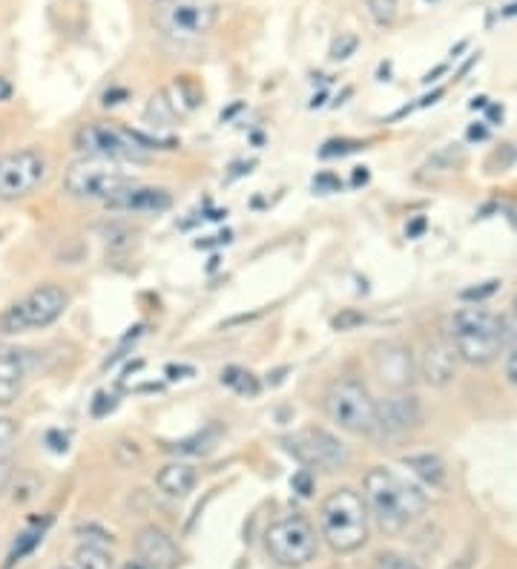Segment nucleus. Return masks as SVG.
I'll return each mask as SVG.
<instances>
[{
  "instance_id": "1",
  "label": "nucleus",
  "mask_w": 517,
  "mask_h": 569,
  "mask_svg": "<svg viewBox=\"0 0 517 569\" xmlns=\"http://www.w3.org/2000/svg\"><path fill=\"white\" fill-rule=\"evenodd\" d=\"M362 498H366L368 515L386 535H402L420 521L428 509L426 489L388 466L368 469L362 478Z\"/></svg>"
},
{
  "instance_id": "2",
  "label": "nucleus",
  "mask_w": 517,
  "mask_h": 569,
  "mask_svg": "<svg viewBox=\"0 0 517 569\" xmlns=\"http://www.w3.org/2000/svg\"><path fill=\"white\" fill-rule=\"evenodd\" d=\"M78 153L90 159L121 161V164H145L152 159L156 150H172L179 144L176 139H161V136H147L141 130H127L116 121H90L81 124L72 136Z\"/></svg>"
},
{
  "instance_id": "3",
  "label": "nucleus",
  "mask_w": 517,
  "mask_h": 569,
  "mask_svg": "<svg viewBox=\"0 0 517 569\" xmlns=\"http://www.w3.org/2000/svg\"><path fill=\"white\" fill-rule=\"evenodd\" d=\"M509 331L506 322L491 313L489 308L466 306L451 317L448 342L455 346L457 360L471 368H489L497 357L504 355Z\"/></svg>"
},
{
  "instance_id": "4",
  "label": "nucleus",
  "mask_w": 517,
  "mask_h": 569,
  "mask_svg": "<svg viewBox=\"0 0 517 569\" xmlns=\"http://www.w3.org/2000/svg\"><path fill=\"white\" fill-rule=\"evenodd\" d=\"M371 532V515H368L366 498L354 487L334 489L319 507V535L325 543L339 552L351 556L368 543Z\"/></svg>"
},
{
  "instance_id": "5",
  "label": "nucleus",
  "mask_w": 517,
  "mask_h": 569,
  "mask_svg": "<svg viewBox=\"0 0 517 569\" xmlns=\"http://www.w3.org/2000/svg\"><path fill=\"white\" fill-rule=\"evenodd\" d=\"M69 308V293L61 284L43 282L34 284L32 291L14 299L12 306L0 311V333L3 337H18V333L43 331V328L56 326Z\"/></svg>"
},
{
  "instance_id": "6",
  "label": "nucleus",
  "mask_w": 517,
  "mask_h": 569,
  "mask_svg": "<svg viewBox=\"0 0 517 569\" xmlns=\"http://www.w3.org/2000/svg\"><path fill=\"white\" fill-rule=\"evenodd\" d=\"M136 173L121 161H107V159H90L83 156L81 161L69 164L63 173V190L72 196L76 202H101L107 204L116 193L125 188L136 184Z\"/></svg>"
},
{
  "instance_id": "7",
  "label": "nucleus",
  "mask_w": 517,
  "mask_h": 569,
  "mask_svg": "<svg viewBox=\"0 0 517 569\" xmlns=\"http://www.w3.org/2000/svg\"><path fill=\"white\" fill-rule=\"evenodd\" d=\"M325 411L331 423L354 438H374L377 431V400L359 380H337L325 395Z\"/></svg>"
},
{
  "instance_id": "8",
  "label": "nucleus",
  "mask_w": 517,
  "mask_h": 569,
  "mask_svg": "<svg viewBox=\"0 0 517 569\" xmlns=\"http://www.w3.org/2000/svg\"><path fill=\"white\" fill-rule=\"evenodd\" d=\"M265 549L279 567H308L319 552V538L305 515H285L265 529Z\"/></svg>"
},
{
  "instance_id": "9",
  "label": "nucleus",
  "mask_w": 517,
  "mask_h": 569,
  "mask_svg": "<svg viewBox=\"0 0 517 569\" xmlns=\"http://www.w3.org/2000/svg\"><path fill=\"white\" fill-rule=\"evenodd\" d=\"M49 159L38 147H21L0 156V202H21L43 188Z\"/></svg>"
},
{
  "instance_id": "10",
  "label": "nucleus",
  "mask_w": 517,
  "mask_h": 569,
  "mask_svg": "<svg viewBox=\"0 0 517 569\" xmlns=\"http://www.w3.org/2000/svg\"><path fill=\"white\" fill-rule=\"evenodd\" d=\"M285 449L305 466V469H319V472H342L351 463V451L337 435L325 429H302L294 431L290 438H282Z\"/></svg>"
},
{
  "instance_id": "11",
  "label": "nucleus",
  "mask_w": 517,
  "mask_h": 569,
  "mask_svg": "<svg viewBox=\"0 0 517 569\" xmlns=\"http://www.w3.org/2000/svg\"><path fill=\"white\" fill-rule=\"evenodd\" d=\"M156 27L172 38H201L219 23V7L213 0H165L152 14Z\"/></svg>"
},
{
  "instance_id": "12",
  "label": "nucleus",
  "mask_w": 517,
  "mask_h": 569,
  "mask_svg": "<svg viewBox=\"0 0 517 569\" xmlns=\"http://www.w3.org/2000/svg\"><path fill=\"white\" fill-rule=\"evenodd\" d=\"M422 423V406L420 397L411 391H391V395L377 403V431L382 440H400L420 429Z\"/></svg>"
},
{
  "instance_id": "13",
  "label": "nucleus",
  "mask_w": 517,
  "mask_h": 569,
  "mask_svg": "<svg viewBox=\"0 0 517 569\" xmlns=\"http://www.w3.org/2000/svg\"><path fill=\"white\" fill-rule=\"evenodd\" d=\"M374 375L379 377L382 386L391 391H408V386L417 377V360H414L411 348L406 342L386 340L374 346Z\"/></svg>"
},
{
  "instance_id": "14",
  "label": "nucleus",
  "mask_w": 517,
  "mask_h": 569,
  "mask_svg": "<svg viewBox=\"0 0 517 569\" xmlns=\"http://www.w3.org/2000/svg\"><path fill=\"white\" fill-rule=\"evenodd\" d=\"M41 366V351L21 346H0V406H12L23 395L29 377Z\"/></svg>"
},
{
  "instance_id": "15",
  "label": "nucleus",
  "mask_w": 517,
  "mask_h": 569,
  "mask_svg": "<svg viewBox=\"0 0 517 569\" xmlns=\"http://www.w3.org/2000/svg\"><path fill=\"white\" fill-rule=\"evenodd\" d=\"M457 355L455 346L448 340H431L426 342L422 348L420 360H417V375L428 382V386H435V389H446L448 382L457 377Z\"/></svg>"
},
{
  "instance_id": "16",
  "label": "nucleus",
  "mask_w": 517,
  "mask_h": 569,
  "mask_svg": "<svg viewBox=\"0 0 517 569\" xmlns=\"http://www.w3.org/2000/svg\"><path fill=\"white\" fill-rule=\"evenodd\" d=\"M136 556V561L145 563L147 569H176L181 561L176 541L159 527H145L138 532Z\"/></svg>"
},
{
  "instance_id": "17",
  "label": "nucleus",
  "mask_w": 517,
  "mask_h": 569,
  "mask_svg": "<svg viewBox=\"0 0 517 569\" xmlns=\"http://www.w3.org/2000/svg\"><path fill=\"white\" fill-rule=\"evenodd\" d=\"M107 208L125 210V213H165L172 208V193L167 188H145L136 181V184L112 196Z\"/></svg>"
},
{
  "instance_id": "18",
  "label": "nucleus",
  "mask_w": 517,
  "mask_h": 569,
  "mask_svg": "<svg viewBox=\"0 0 517 569\" xmlns=\"http://www.w3.org/2000/svg\"><path fill=\"white\" fill-rule=\"evenodd\" d=\"M196 483H199V472H196V466L185 463V460H170L156 475V487L170 498H187L196 489Z\"/></svg>"
},
{
  "instance_id": "19",
  "label": "nucleus",
  "mask_w": 517,
  "mask_h": 569,
  "mask_svg": "<svg viewBox=\"0 0 517 569\" xmlns=\"http://www.w3.org/2000/svg\"><path fill=\"white\" fill-rule=\"evenodd\" d=\"M402 466H406L411 478L420 483L422 489H443L446 487V478H448V469L443 463L440 455L435 451H420V455H408L402 458Z\"/></svg>"
},
{
  "instance_id": "20",
  "label": "nucleus",
  "mask_w": 517,
  "mask_h": 569,
  "mask_svg": "<svg viewBox=\"0 0 517 569\" xmlns=\"http://www.w3.org/2000/svg\"><path fill=\"white\" fill-rule=\"evenodd\" d=\"M49 527H52V515H47L43 521L29 523V527L23 529V532L14 535L12 547H9L7 558H3V569H14V567H18V563L27 561V558L32 556L34 549H38L43 543V538H47Z\"/></svg>"
},
{
  "instance_id": "21",
  "label": "nucleus",
  "mask_w": 517,
  "mask_h": 569,
  "mask_svg": "<svg viewBox=\"0 0 517 569\" xmlns=\"http://www.w3.org/2000/svg\"><path fill=\"white\" fill-rule=\"evenodd\" d=\"M221 386H228V389L239 397H259V391H262L259 377L250 375L248 368L241 366L225 368V371H221Z\"/></svg>"
},
{
  "instance_id": "22",
  "label": "nucleus",
  "mask_w": 517,
  "mask_h": 569,
  "mask_svg": "<svg viewBox=\"0 0 517 569\" xmlns=\"http://www.w3.org/2000/svg\"><path fill=\"white\" fill-rule=\"evenodd\" d=\"M72 567L76 569H112V552L107 547H96V543H81L72 556Z\"/></svg>"
},
{
  "instance_id": "23",
  "label": "nucleus",
  "mask_w": 517,
  "mask_h": 569,
  "mask_svg": "<svg viewBox=\"0 0 517 569\" xmlns=\"http://www.w3.org/2000/svg\"><path fill=\"white\" fill-rule=\"evenodd\" d=\"M172 92H176V96H167V98H170V104L176 112L179 110L190 112L201 104V92L196 90L193 83L185 81V78H179V81L172 83Z\"/></svg>"
},
{
  "instance_id": "24",
  "label": "nucleus",
  "mask_w": 517,
  "mask_h": 569,
  "mask_svg": "<svg viewBox=\"0 0 517 569\" xmlns=\"http://www.w3.org/2000/svg\"><path fill=\"white\" fill-rule=\"evenodd\" d=\"M172 119H176V110H172L170 98H167L165 92H159V96H152L150 104H147V110H145V121H147V124L167 127Z\"/></svg>"
},
{
  "instance_id": "25",
  "label": "nucleus",
  "mask_w": 517,
  "mask_h": 569,
  "mask_svg": "<svg viewBox=\"0 0 517 569\" xmlns=\"http://www.w3.org/2000/svg\"><path fill=\"white\" fill-rule=\"evenodd\" d=\"M359 150H366V141L331 139V141H325V144H322V150H319V159H345V156L359 153Z\"/></svg>"
},
{
  "instance_id": "26",
  "label": "nucleus",
  "mask_w": 517,
  "mask_h": 569,
  "mask_svg": "<svg viewBox=\"0 0 517 569\" xmlns=\"http://www.w3.org/2000/svg\"><path fill=\"white\" fill-rule=\"evenodd\" d=\"M368 14L374 18V23L379 27H391L397 12H400V0H366Z\"/></svg>"
},
{
  "instance_id": "27",
  "label": "nucleus",
  "mask_w": 517,
  "mask_h": 569,
  "mask_svg": "<svg viewBox=\"0 0 517 569\" xmlns=\"http://www.w3.org/2000/svg\"><path fill=\"white\" fill-rule=\"evenodd\" d=\"M500 279H489V282H480V284H471V288H466V291H460V299L463 302H471V306H480V302H486L489 297H495L497 291H500Z\"/></svg>"
},
{
  "instance_id": "28",
  "label": "nucleus",
  "mask_w": 517,
  "mask_h": 569,
  "mask_svg": "<svg viewBox=\"0 0 517 569\" xmlns=\"http://www.w3.org/2000/svg\"><path fill=\"white\" fill-rule=\"evenodd\" d=\"M165 449L172 451V455H205V451L213 449V440L207 438V435H193V438L181 440V443L165 446Z\"/></svg>"
},
{
  "instance_id": "29",
  "label": "nucleus",
  "mask_w": 517,
  "mask_h": 569,
  "mask_svg": "<svg viewBox=\"0 0 517 569\" xmlns=\"http://www.w3.org/2000/svg\"><path fill=\"white\" fill-rule=\"evenodd\" d=\"M359 49V38L354 36V32H339L337 41L331 43V52H328V58L331 61H348V58L354 56Z\"/></svg>"
},
{
  "instance_id": "30",
  "label": "nucleus",
  "mask_w": 517,
  "mask_h": 569,
  "mask_svg": "<svg viewBox=\"0 0 517 569\" xmlns=\"http://www.w3.org/2000/svg\"><path fill=\"white\" fill-rule=\"evenodd\" d=\"M504 380H506V386L517 389V337L506 340V348H504Z\"/></svg>"
},
{
  "instance_id": "31",
  "label": "nucleus",
  "mask_w": 517,
  "mask_h": 569,
  "mask_svg": "<svg viewBox=\"0 0 517 569\" xmlns=\"http://www.w3.org/2000/svg\"><path fill=\"white\" fill-rule=\"evenodd\" d=\"M116 409H118V397L110 395V391H98V395L92 397L90 415L96 417V420H103V417H110Z\"/></svg>"
},
{
  "instance_id": "32",
  "label": "nucleus",
  "mask_w": 517,
  "mask_h": 569,
  "mask_svg": "<svg viewBox=\"0 0 517 569\" xmlns=\"http://www.w3.org/2000/svg\"><path fill=\"white\" fill-rule=\"evenodd\" d=\"M374 569H422L420 563L411 561L408 556H400V552H382L374 561Z\"/></svg>"
},
{
  "instance_id": "33",
  "label": "nucleus",
  "mask_w": 517,
  "mask_h": 569,
  "mask_svg": "<svg viewBox=\"0 0 517 569\" xmlns=\"http://www.w3.org/2000/svg\"><path fill=\"white\" fill-rule=\"evenodd\" d=\"M366 322V313L354 311V308H345V311H339L337 317L331 320V328L334 331H354V328H359Z\"/></svg>"
},
{
  "instance_id": "34",
  "label": "nucleus",
  "mask_w": 517,
  "mask_h": 569,
  "mask_svg": "<svg viewBox=\"0 0 517 569\" xmlns=\"http://www.w3.org/2000/svg\"><path fill=\"white\" fill-rule=\"evenodd\" d=\"M78 535H81L83 543H96V547H107V549H110L112 541H116V538H112L107 529L96 527V523H90V527H81L78 529Z\"/></svg>"
},
{
  "instance_id": "35",
  "label": "nucleus",
  "mask_w": 517,
  "mask_h": 569,
  "mask_svg": "<svg viewBox=\"0 0 517 569\" xmlns=\"http://www.w3.org/2000/svg\"><path fill=\"white\" fill-rule=\"evenodd\" d=\"M290 489H294L297 495H302V498H310L314 489H317V478H314L310 469H299V472L290 478Z\"/></svg>"
},
{
  "instance_id": "36",
  "label": "nucleus",
  "mask_w": 517,
  "mask_h": 569,
  "mask_svg": "<svg viewBox=\"0 0 517 569\" xmlns=\"http://www.w3.org/2000/svg\"><path fill=\"white\" fill-rule=\"evenodd\" d=\"M18 431H21L18 420H12V417H7V415H0V455H3V451H9V446H12L14 438H18Z\"/></svg>"
},
{
  "instance_id": "37",
  "label": "nucleus",
  "mask_w": 517,
  "mask_h": 569,
  "mask_svg": "<svg viewBox=\"0 0 517 569\" xmlns=\"http://www.w3.org/2000/svg\"><path fill=\"white\" fill-rule=\"evenodd\" d=\"M310 188H314V193H339L342 181H339L337 173H317L310 181Z\"/></svg>"
},
{
  "instance_id": "38",
  "label": "nucleus",
  "mask_w": 517,
  "mask_h": 569,
  "mask_svg": "<svg viewBox=\"0 0 517 569\" xmlns=\"http://www.w3.org/2000/svg\"><path fill=\"white\" fill-rule=\"evenodd\" d=\"M47 446H49V451H56V455H63V451H69V435L67 431H61V429H49L47 431Z\"/></svg>"
},
{
  "instance_id": "39",
  "label": "nucleus",
  "mask_w": 517,
  "mask_h": 569,
  "mask_svg": "<svg viewBox=\"0 0 517 569\" xmlns=\"http://www.w3.org/2000/svg\"><path fill=\"white\" fill-rule=\"evenodd\" d=\"M125 101H130V90L127 87H112V90H107L101 96L103 107H118L125 104Z\"/></svg>"
},
{
  "instance_id": "40",
  "label": "nucleus",
  "mask_w": 517,
  "mask_h": 569,
  "mask_svg": "<svg viewBox=\"0 0 517 569\" xmlns=\"http://www.w3.org/2000/svg\"><path fill=\"white\" fill-rule=\"evenodd\" d=\"M34 492H38V483H34V480H29L27 487H23L21 480H18V487H14V503H27V500H32L34 498Z\"/></svg>"
},
{
  "instance_id": "41",
  "label": "nucleus",
  "mask_w": 517,
  "mask_h": 569,
  "mask_svg": "<svg viewBox=\"0 0 517 569\" xmlns=\"http://www.w3.org/2000/svg\"><path fill=\"white\" fill-rule=\"evenodd\" d=\"M14 96V87L7 76H0V104H7L9 98Z\"/></svg>"
},
{
  "instance_id": "42",
  "label": "nucleus",
  "mask_w": 517,
  "mask_h": 569,
  "mask_svg": "<svg viewBox=\"0 0 517 569\" xmlns=\"http://www.w3.org/2000/svg\"><path fill=\"white\" fill-rule=\"evenodd\" d=\"M181 375H193V368H190V366H167V377H170V380H181Z\"/></svg>"
},
{
  "instance_id": "43",
  "label": "nucleus",
  "mask_w": 517,
  "mask_h": 569,
  "mask_svg": "<svg viewBox=\"0 0 517 569\" xmlns=\"http://www.w3.org/2000/svg\"><path fill=\"white\" fill-rule=\"evenodd\" d=\"M9 478H12V466H9V460H0V492L7 489Z\"/></svg>"
},
{
  "instance_id": "44",
  "label": "nucleus",
  "mask_w": 517,
  "mask_h": 569,
  "mask_svg": "<svg viewBox=\"0 0 517 569\" xmlns=\"http://www.w3.org/2000/svg\"><path fill=\"white\" fill-rule=\"evenodd\" d=\"M422 228H426V219H417V222L411 224V228H406V237L414 239V237H420Z\"/></svg>"
},
{
  "instance_id": "45",
  "label": "nucleus",
  "mask_w": 517,
  "mask_h": 569,
  "mask_svg": "<svg viewBox=\"0 0 517 569\" xmlns=\"http://www.w3.org/2000/svg\"><path fill=\"white\" fill-rule=\"evenodd\" d=\"M368 179H371V176H368V167H357V170H354V184H368Z\"/></svg>"
},
{
  "instance_id": "46",
  "label": "nucleus",
  "mask_w": 517,
  "mask_h": 569,
  "mask_svg": "<svg viewBox=\"0 0 517 569\" xmlns=\"http://www.w3.org/2000/svg\"><path fill=\"white\" fill-rule=\"evenodd\" d=\"M288 371H290V368H276L274 375H268V382H270V386H279V382L285 380V375H288Z\"/></svg>"
},
{
  "instance_id": "47",
  "label": "nucleus",
  "mask_w": 517,
  "mask_h": 569,
  "mask_svg": "<svg viewBox=\"0 0 517 569\" xmlns=\"http://www.w3.org/2000/svg\"><path fill=\"white\" fill-rule=\"evenodd\" d=\"M469 139L471 141H483V139H486V127H483V124L469 127Z\"/></svg>"
},
{
  "instance_id": "48",
  "label": "nucleus",
  "mask_w": 517,
  "mask_h": 569,
  "mask_svg": "<svg viewBox=\"0 0 517 569\" xmlns=\"http://www.w3.org/2000/svg\"><path fill=\"white\" fill-rule=\"evenodd\" d=\"M125 569H147V567L141 561H130V563H125Z\"/></svg>"
},
{
  "instance_id": "49",
  "label": "nucleus",
  "mask_w": 517,
  "mask_h": 569,
  "mask_svg": "<svg viewBox=\"0 0 517 569\" xmlns=\"http://www.w3.org/2000/svg\"><path fill=\"white\" fill-rule=\"evenodd\" d=\"M511 317H515V322H517V293L511 297Z\"/></svg>"
},
{
  "instance_id": "50",
  "label": "nucleus",
  "mask_w": 517,
  "mask_h": 569,
  "mask_svg": "<svg viewBox=\"0 0 517 569\" xmlns=\"http://www.w3.org/2000/svg\"><path fill=\"white\" fill-rule=\"evenodd\" d=\"M152 3H156V7H159V3H165V0H152Z\"/></svg>"
},
{
  "instance_id": "51",
  "label": "nucleus",
  "mask_w": 517,
  "mask_h": 569,
  "mask_svg": "<svg viewBox=\"0 0 517 569\" xmlns=\"http://www.w3.org/2000/svg\"><path fill=\"white\" fill-rule=\"evenodd\" d=\"M56 569H76V567H56Z\"/></svg>"
}]
</instances>
